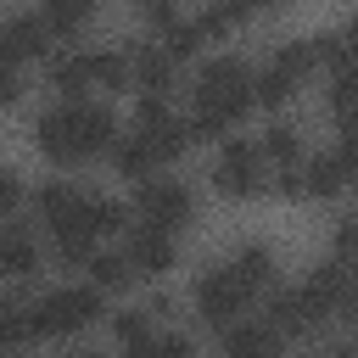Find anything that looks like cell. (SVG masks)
I'll use <instances>...</instances> for the list:
<instances>
[{"label": "cell", "mask_w": 358, "mask_h": 358, "mask_svg": "<svg viewBox=\"0 0 358 358\" xmlns=\"http://www.w3.org/2000/svg\"><path fill=\"white\" fill-rule=\"evenodd\" d=\"M112 168H117V179H129V185H145V179H157L168 162L134 134V129H123L117 134V145H112Z\"/></svg>", "instance_id": "obj_21"}, {"label": "cell", "mask_w": 358, "mask_h": 358, "mask_svg": "<svg viewBox=\"0 0 358 358\" xmlns=\"http://www.w3.org/2000/svg\"><path fill=\"white\" fill-rule=\"evenodd\" d=\"M140 11H162V6H179V0H134Z\"/></svg>", "instance_id": "obj_33"}, {"label": "cell", "mask_w": 358, "mask_h": 358, "mask_svg": "<svg viewBox=\"0 0 358 358\" xmlns=\"http://www.w3.org/2000/svg\"><path fill=\"white\" fill-rule=\"evenodd\" d=\"M134 218L179 235L185 224H196V190H190L179 173H157V179L134 185Z\"/></svg>", "instance_id": "obj_10"}, {"label": "cell", "mask_w": 358, "mask_h": 358, "mask_svg": "<svg viewBox=\"0 0 358 358\" xmlns=\"http://www.w3.org/2000/svg\"><path fill=\"white\" fill-rule=\"evenodd\" d=\"M190 308H196V319L207 324V330H229V324H241L252 308H257V296H252V285L235 274V263L229 257H218V263H207L196 280H190Z\"/></svg>", "instance_id": "obj_5"}, {"label": "cell", "mask_w": 358, "mask_h": 358, "mask_svg": "<svg viewBox=\"0 0 358 358\" xmlns=\"http://www.w3.org/2000/svg\"><path fill=\"white\" fill-rule=\"evenodd\" d=\"M123 252H129V263L140 268V280H162L168 268H179V235L173 229H157V224H129V235H123Z\"/></svg>", "instance_id": "obj_12"}, {"label": "cell", "mask_w": 358, "mask_h": 358, "mask_svg": "<svg viewBox=\"0 0 358 358\" xmlns=\"http://www.w3.org/2000/svg\"><path fill=\"white\" fill-rule=\"evenodd\" d=\"M101 313H106V291H101V285H90V280L45 285V291L34 296V324H39V341H67V336L90 330Z\"/></svg>", "instance_id": "obj_4"}, {"label": "cell", "mask_w": 358, "mask_h": 358, "mask_svg": "<svg viewBox=\"0 0 358 358\" xmlns=\"http://www.w3.org/2000/svg\"><path fill=\"white\" fill-rule=\"evenodd\" d=\"M324 358H358V347H352V341H336V347H330Z\"/></svg>", "instance_id": "obj_32"}, {"label": "cell", "mask_w": 358, "mask_h": 358, "mask_svg": "<svg viewBox=\"0 0 358 358\" xmlns=\"http://www.w3.org/2000/svg\"><path fill=\"white\" fill-rule=\"evenodd\" d=\"M347 185H358V179H352V168L341 162V151L330 145V151H313V157L302 162V173H296V201H336Z\"/></svg>", "instance_id": "obj_14"}, {"label": "cell", "mask_w": 358, "mask_h": 358, "mask_svg": "<svg viewBox=\"0 0 358 358\" xmlns=\"http://www.w3.org/2000/svg\"><path fill=\"white\" fill-rule=\"evenodd\" d=\"M330 257H341V263L358 268V213L336 218V229H330Z\"/></svg>", "instance_id": "obj_28"}, {"label": "cell", "mask_w": 358, "mask_h": 358, "mask_svg": "<svg viewBox=\"0 0 358 358\" xmlns=\"http://www.w3.org/2000/svg\"><path fill=\"white\" fill-rule=\"evenodd\" d=\"M224 358H285V336L268 324V319H241L218 336Z\"/></svg>", "instance_id": "obj_18"}, {"label": "cell", "mask_w": 358, "mask_h": 358, "mask_svg": "<svg viewBox=\"0 0 358 358\" xmlns=\"http://www.w3.org/2000/svg\"><path fill=\"white\" fill-rule=\"evenodd\" d=\"M263 319H268L285 341H291V336H313V330H324V319L313 313V302L302 296V285H296V291H285V285H280V291L268 296V313H263Z\"/></svg>", "instance_id": "obj_19"}, {"label": "cell", "mask_w": 358, "mask_h": 358, "mask_svg": "<svg viewBox=\"0 0 358 358\" xmlns=\"http://www.w3.org/2000/svg\"><path fill=\"white\" fill-rule=\"evenodd\" d=\"M84 280L90 285H101V291H123V285H134L140 280V268L129 263V252L117 246V252H95L90 257V268H84Z\"/></svg>", "instance_id": "obj_24"}, {"label": "cell", "mask_w": 358, "mask_h": 358, "mask_svg": "<svg viewBox=\"0 0 358 358\" xmlns=\"http://www.w3.org/2000/svg\"><path fill=\"white\" fill-rule=\"evenodd\" d=\"M313 45H319V62H324L330 73L358 67V17H347V22L330 28V34H313Z\"/></svg>", "instance_id": "obj_23"}, {"label": "cell", "mask_w": 358, "mask_h": 358, "mask_svg": "<svg viewBox=\"0 0 358 358\" xmlns=\"http://www.w3.org/2000/svg\"><path fill=\"white\" fill-rule=\"evenodd\" d=\"M207 185H213L224 201H252V196H263V190L274 185V168H268V157H263V145H257V140L229 134V140L213 151Z\"/></svg>", "instance_id": "obj_6"}, {"label": "cell", "mask_w": 358, "mask_h": 358, "mask_svg": "<svg viewBox=\"0 0 358 358\" xmlns=\"http://www.w3.org/2000/svg\"><path fill=\"white\" fill-rule=\"evenodd\" d=\"M95 6H101V0H39V17L50 22V34H56L62 45H73V39L90 28Z\"/></svg>", "instance_id": "obj_22"}, {"label": "cell", "mask_w": 358, "mask_h": 358, "mask_svg": "<svg viewBox=\"0 0 358 358\" xmlns=\"http://www.w3.org/2000/svg\"><path fill=\"white\" fill-rule=\"evenodd\" d=\"M229 263H235V274L252 285V296L257 302H268L274 291H280V257H274V246L268 241H241L235 252H224Z\"/></svg>", "instance_id": "obj_16"}, {"label": "cell", "mask_w": 358, "mask_h": 358, "mask_svg": "<svg viewBox=\"0 0 358 358\" xmlns=\"http://www.w3.org/2000/svg\"><path fill=\"white\" fill-rule=\"evenodd\" d=\"M6 101H22L28 95V67H6V90H0Z\"/></svg>", "instance_id": "obj_31"}, {"label": "cell", "mask_w": 358, "mask_h": 358, "mask_svg": "<svg viewBox=\"0 0 358 358\" xmlns=\"http://www.w3.org/2000/svg\"><path fill=\"white\" fill-rule=\"evenodd\" d=\"M129 358H201V352H196V341H190L185 330H157V336H151L145 347H134Z\"/></svg>", "instance_id": "obj_27"}, {"label": "cell", "mask_w": 358, "mask_h": 358, "mask_svg": "<svg viewBox=\"0 0 358 358\" xmlns=\"http://www.w3.org/2000/svg\"><path fill=\"white\" fill-rule=\"evenodd\" d=\"M73 358H112V352H73Z\"/></svg>", "instance_id": "obj_34"}, {"label": "cell", "mask_w": 358, "mask_h": 358, "mask_svg": "<svg viewBox=\"0 0 358 358\" xmlns=\"http://www.w3.org/2000/svg\"><path fill=\"white\" fill-rule=\"evenodd\" d=\"M0 185H6V218H22V201H28V190H22V173H6Z\"/></svg>", "instance_id": "obj_29"}, {"label": "cell", "mask_w": 358, "mask_h": 358, "mask_svg": "<svg viewBox=\"0 0 358 358\" xmlns=\"http://www.w3.org/2000/svg\"><path fill=\"white\" fill-rule=\"evenodd\" d=\"M302 296L313 302V313L330 324H358V268L341 263V257H324L308 280H302Z\"/></svg>", "instance_id": "obj_9"}, {"label": "cell", "mask_w": 358, "mask_h": 358, "mask_svg": "<svg viewBox=\"0 0 358 358\" xmlns=\"http://www.w3.org/2000/svg\"><path fill=\"white\" fill-rule=\"evenodd\" d=\"M336 151H341V162H347L352 179H358V123H347V129L336 134Z\"/></svg>", "instance_id": "obj_30"}, {"label": "cell", "mask_w": 358, "mask_h": 358, "mask_svg": "<svg viewBox=\"0 0 358 358\" xmlns=\"http://www.w3.org/2000/svg\"><path fill=\"white\" fill-rule=\"evenodd\" d=\"M39 341V324H34V296H6V347L11 352H28Z\"/></svg>", "instance_id": "obj_25"}, {"label": "cell", "mask_w": 358, "mask_h": 358, "mask_svg": "<svg viewBox=\"0 0 358 358\" xmlns=\"http://www.w3.org/2000/svg\"><path fill=\"white\" fill-rule=\"evenodd\" d=\"M257 145H263V157H268V168H274V185H280V179H296V173H302V162H308L302 129H296V123H285V117H274V123L257 134Z\"/></svg>", "instance_id": "obj_17"}, {"label": "cell", "mask_w": 358, "mask_h": 358, "mask_svg": "<svg viewBox=\"0 0 358 358\" xmlns=\"http://www.w3.org/2000/svg\"><path fill=\"white\" fill-rule=\"evenodd\" d=\"M313 67H324L313 39H280V45H268V56L257 67V106H285L313 78Z\"/></svg>", "instance_id": "obj_7"}, {"label": "cell", "mask_w": 358, "mask_h": 358, "mask_svg": "<svg viewBox=\"0 0 358 358\" xmlns=\"http://www.w3.org/2000/svg\"><path fill=\"white\" fill-rule=\"evenodd\" d=\"M45 84L56 90V101H95V95L134 90L129 50H90V45H62V50L45 62Z\"/></svg>", "instance_id": "obj_3"}, {"label": "cell", "mask_w": 358, "mask_h": 358, "mask_svg": "<svg viewBox=\"0 0 358 358\" xmlns=\"http://www.w3.org/2000/svg\"><path fill=\"white\" fill-rule=\"evenodd\" d=\"M257 106V73L241 56H207L190 78V129L196 140H229V129Z\"/></svg>", "instance_id": "obj_2"}, {"label": "cell", "mask_w": 358, "mask_h": 358, "mask_svg": "<svg viewBox=\"0 0 358 358\" xmlns=\"http://www.w3.org/2000/svg\"><path fill=\"white\" fill-rule=\"evenodd\" d=\"M324 106H330V117H336L341 129H347V123H358V67H341V73H330Z\"/></svg>", "instance_id": "obj_26"}, {"label": "cell", "mask_w": 358, "mask_h": 358, "mask_svg": "<svg viewBox=\"0 0 358 358\" xmlns=\"http://www.w3.org/2000/svg\"><path fill=\"white\" fill-rule=\"evenodd\" d=\"M162 313H168V296H151V302L112 308V336H117V347H123V352L145 347V341L157 336V319H162Z\"/></svg>", "instance_id": "obj_20"}, {"label": "cell", "mask_w": 358, "mask_h": 358, "mask_svg": "<svg viewBox=\"0 0 358 358\" xmlns=\"http://www.w3.org/2000/svg\"><path fill=\"white\" fill-rule=\"evenodd\" d=\"M117 117L106 101H50L34 117V151L56 168H78L95 157H112L117 145Z\"/></svg>", "instance_id": "obj_1"}, {"label": "cell", "mask_w": 358, "mask_h": 358, "mask_svg": "<svg viewBox=\"0 0 358 358\" xmlns=\"http://www.w3.org/2000/svg\"><path fill=\"white\" fill-rule=\"evenodd\" d=\"M123 50H129V73H134V90H140V95L168 101V95L179 90V56H173L162 39H134V45H123Z\"/></svg>", "instance_id": "obj_11"}, {"label": "cell", "mask_w": 358, "mask_h": 358, "mask_svg": "<svg viewBox=\"0 0 358 358\" xmlns=\"http://www.w3.org/2000/svg\"><path fill=\"white\" fill-rule=\"evenodd\" d=\"M0 45H6V67H28V62H50V56L62 50V39L50 34V22H45L39 11H17V17L6 22V34H0Z\"/></svg>", "instance_id": "obj_13"}, {"label": "cell", "mask_w": 358, "mask_h": 358, "mask_svg": "<svg viewBox=\"0 0 358 358\" xmlns=\"http://www.w3.org/2000/svg\"><path fill=\"white\" fill-rule=\"evenodd\" d=\"M45 246L50 241H39L28 218H6V235H0V268H6V280H17V285L34 280L45 268Z\"/></svg>", "instance_id": "obj_15"}, {"label": "cell", "mask_w": 358, "mask_h": 358, "mask_svg": "<svg viewBox=\"0 0 358 358\" xmlns=\"http://www.w3.org/2000/svg\"><path fill=\"white\" fill-rule=\"evenodd\" d=\"M129 129H134V134H140L162 162H173V157H185V145H196L190 112H179L173 101H157V95H140V101H134Z\"/></svg>", "instance_id": "obj_8"}]
</instances>
